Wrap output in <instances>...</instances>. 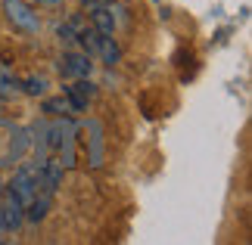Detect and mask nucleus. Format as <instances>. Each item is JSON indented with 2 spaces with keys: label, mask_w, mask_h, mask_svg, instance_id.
Listing matches in <instances>:
<instances>
[{
  "label": "nucleus",
  "mask_w": 252,
  "mask_h": 245,
  "mask_svg": "<svg viewBox=\"0 0 252 245\" xmlns=\"http://www.w3.org/2000/svg\"><path fill=\"white\" fill-rule=\"evenodd\" d=\"M3 13L13 22V28H19L22 34H37L41 31V19L32 9L28 0H3Z\"/></svg>",
  "instance_id": "3"
},
{
  "label": "nucleus",
  "mask_w": 252,
  "mask_h": 245,
  "mask_svg": "<svg viewBox=\"0 0 252 245\" xmlns=\"http://www.w3.org/2000/svg\"><path fill=\"white\" fill-rule=\"evenodd\" d=\"M44 112L50 118H72L75 106L69 103V96H50V100H44Z\"/></svg>",
  "instance_id": "11"
},
{
  "label": "nucleus",
  "mask_w": 252,
  "mask_h": 245,
  "mask_svg": "<svg viewBox=\"0 0 252 245\" xmlns=\"http://www.w3.org/2000/svg\"><path fill=\"white\" fill-rule=\"evenodd\" d=\"M96 56H100L109 68L122 59V50H119V44H115V34H103L100 37V50H96Z\"/></svg>",
  "instance_id": "12"
},
{
  "label": "nucleus",
  "mask_w": 252,
  "mask_h": 245,
  "mask_svg": "<svg viewBox=\"0 0 252 245\" xmlns=\"http://www.w3.org/2000/svg\"><path fill=\"white\" fill-rule=\"evenodd\" d=\"M65 96H69V103L75 106V112H81V109H87V103H94L96 84L91 78H75V81H69V87H65Z\"/></svg>",
  "instance_id": "7"
},
{
  "label": "nucleus",
  "mask_w": 252,
  "mask_h": 245,
  "mask_svg": "<svg viewBox=\"0 0 252 245\" xmlns=\"http://www.w3.org/2000/svg\"><path fill=\"white\" fill-rule=\"evenodd\" d=\"M22 96V87H19V78L13 75V68L0 62V100H16Z\"/></svg>",
  "instance_id": "9"
},
{
  "label": "nucleus",
  "mask_w": 252,
  "mask_h": 245,
  "mask_svg": "<svg viewBox=\"0 0 252 245\" xmlns=\"http://www.w3.org/2000/svg\"><path fill=\"white\" fill-rule=\"evenodd\" d=\"M87 13H91V25H94L100 34H115V16H112L109 3L94 6V9H87Z\"/></svg>",
  "instance_id": "8"
},
{
  "label": "nucleus",
  "mask_w": 252,
  "mask_h": 245,
  "mask_svg": "<svg viewBox=\"0 0 252 245\" xmlns=\"http://www.w3.org/2000/svg\"><path fill=\"white\" fill-rule=\"evenodd\" d=\"M81 28H84V19L75 13V16L65 19V22L56 25V37H60L63 44H75V41H78V34H81Z\"/></svg>",
  "instance_id": "10"
},
{
  "label": "nucleus",
  "mask_w": 252,
  "mask_h": 245,
  "mask_svg": "<svg viewBox=\"0 0 252 245\" xmlns=\"http://www.w3.org/2000/svg\"><path fill=\"white\" fill-rule=\"evenodd\" d=\"M19 87H22V93H28V96H44L50 84H47L44 75H28V78H19Z\"/></svg>",
  "instance_id": "13"
},
{
  "label": "nucleus",
  "mask_w": 252,
  "mask_h": 245,
  "mask_svg": "<svg viewBox=\"0 0 252 245\" xmlns=\"http://www.w3.org/2000/svg\"><path fill=\"white\" fill-rule=\"evenodd\" d=\"M56 68H60V75L65 78V81H75V78H91L94 62H91V56H87L84 50H69V53L60 56Z\"/></svg>",
  "instance_id": "5"
},
{
  "label": "nucleus",
  "mask_w": 252,
  "mask_h": 245,
  "mask_svg": "<svg viewBox=\"0 0 252 245\" xmlns=\"http://www.w3.org/2000/svg\"><path fill=\"white\" fill-rule=\"evenodd\" d=\"M81 3H84L87 9H94V6H103V3H109V0H81Z\"/></svg>",
  "instance_id": "15"
},
{
  "label": "nucleus",
  "mask_w": 252,
  "mask_h": 245,
  "mask_svg": "<svg viewBox=\"0 0 252 245\" xmlns=\"http://www.w3.org/2000/svg\"><path fill=\"white\" fill-rule=\"evenodd\" d=\"M32 131V146L41 155H56L63 162V168H75V134L78 127L72 124V118H53V121H37Z\"/></svg>",
  "instance_id": "1"
},
{
  "label": "nucleus",
  "mask_w": 252,
  "mask_h": 245,
  "mask_svg": "<svg viewBox=\"0 0 252 245\" xmlns=\"http://www.w3.org/2000/svg\"><path fill=\"white\" fill-rule=\"evenodd\" d=\"M22 220H25L22 202H19L16 195L3 186V190H0V236H6V233H16L19 227H22Z\"/></svg>",
  "instance_id": "4"
},
{
  "label": "nucleus",
  "mask_w": 252,
  "mask_h": 245,
  "mask_svg": "<svg viewBox=\"0 0 252 245\" xmlns=\"http://www.w3.org/2000/svg\"><path fill=\"white\" fill-rule=\"evenodd\" d=\"M32 149V131L13 121H0V168H13Z\"/></svg>",
  "instance_id": "2"
},
{
  "label": "nucleus",
  "mask_w": 252,
  "mask_h": 245,
  "mask_svg": "<svg viewBox=\"0 0 252 245\" xmlns=\"http://www.w3.org/2000/svg\"><path fill=\"white\" fill-rule=\"evenodd\" d=\"M28 3H34V6H56V3H63V0H28Z\"/></svg>",
  "instance_id": "14"
},
{
  "label": "nucleus",
  "mask_w": 252,
  "mask_h": 245,
  "mask_svg": "<svg viewBox=\"0 0 252 245\" xmlns=\"http://www.w3.org/2000/svg\"><path fill=\"white\" fill-rule=\"evenodd\" d=\"M81 131L87 134V164L91 168H100L103 164V124L100 121H84Z\"/></svg>",
  "instance_id": "6"
}]
</instances>
